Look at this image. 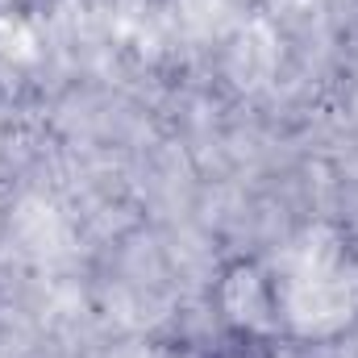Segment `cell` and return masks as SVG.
Wrapping results in <instances>:
<instances>
[{"label": "cell", "mask_w": 358, "mask_h": 358, "mask_svg": "<svg viewBox=\"0 0 358 358\" xmlns=\"http://www.w3.org/2000/svg\"><path fill=\"white\" fill-rule=\"evenodd\" d=\"M217 308L234 338L242 342H267L279 329V283L263 263L238 259L221 271L217 283Z\"/></svg>", "instance_id": "1"}]
</instances>
